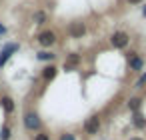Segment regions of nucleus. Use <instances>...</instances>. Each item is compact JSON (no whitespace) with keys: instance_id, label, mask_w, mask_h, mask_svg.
I'll return each mask as SVG.
<instances>
[{"instance_id":"obj_15","label":"nucleus","mask_w":146,"mask_h":140,"mask_svg":"<svg viewBox=\"0 0 146 140\" xmlns=\"http://www.w3.org/2000/svg\"><path fill=\"white\" fill-rule=\"evenodd\" d=\"M12 134H10V126H2V130H0V140H8Z\"/></svg>"},{"instance_id":"obj_22","label":"nucleus","mask_w":146,"mask_h":140,"mask_svg":"<svg viewBox=\"0 0 146 140\" xmlns=\"http://www.w3.org/2000/svg\"><path fill=\"white\" fill-rule=\"evenodd\" d=\"M130 140H142V138H138V136H134V138H130Z\"/></svg>"},{"instance_id":"obj_9","label":"nucleus","mask_w":146,"mask_h":140,"mask_svg":"<svg viewBox=\"0 0 146 140\" xmlns=\"http://www.w3.org/2000/svg\"><path fill=\"white\" fill-rule=\"evenodd\" d=\"M0 104H2V108H4L6 114H12L14 112V100L10 96H2V98H0Z\"/></svg>"},{"instance_id":"obj_13","label":"nucleus","mask_w":146,"mask_h":140,"mask_svg":"<svg viewBox=\"0 0 146 140\" xmlns=\"http://www.w3.org/2000/svg\"><path fill=\"white\" fill-rule=\"evenodd\" d=\"M32 18H34V24H44V22H46V12H42V10H36Z\"/></svg>"},{"instance_id":"obj_17","label":"nucleus","mask_w":146,"mask_h":140,"mask_svg":"<svg viewBox=\"0 0 146 140\" xmlns=\"http://www.w3.org/2000/svg\"><path fill=\"white\" fill-rule=\"evenodd\" d=\"M34 140H50V134H48V132H38V134L34 136Z\"/></svg>"},{"instance_id":"obj_1","label":"nucleus","mask_w":146,"mask_h":140,"mask_svg":"<svg viewBox=\"0 0 146 140\" xmlns=\"http://www.w3.org/2000/svg\"><path fill=\"white\" fill-rule=\"evenodd\" d=\"M24 126H26V130H30V132H38L40 126H42V120H40V116H38L36 112L28 110V112L24 114Z\"/></svg>"},{"instance_id":"obj_7","label":"nucleus","mask_w":146,"mask_h":140,"mask_svg":"<svg viewBox=\"0 0 146 140\" xmlns=\"http://www.w3.org/2000/svg\"><path fill=\"white\" fill-rule=\"evenodd\" d=\"M128 64H130V70H134V72H140L144 68V60L140 56H136V54H130L128 56Z\"/></svg>"},{"instance_id":"obj_20","label":"nucleus","mask_w":146,"mask_h":140,"mask_svg":"<svg viewBox=\"0 0 146 140\" xmlns=\"http://www.w3.org/2000/svg\"><path fill=\"white\" fill-rule=\"evenodd\" d=\"M4 32H6V28H4L2 24H0V34H4Z\"/></svg>"},{"instance_id":"obj_2","label":"nucleus","mask_w":146,"mask_h":140,"mask_svg":"<svg viewBox=\"0 0 146 140\" xmlns=\"http://www.w3.org/2000/svg\"><path fill=\"white\" fill-rule=\"evenodd\" d=\"M38 44L40 46H44V48H50L52 44H56V32H52V30H44V32H40L38 34Z\"/></svg>"},{"instance_id":"obj_19","label":"nucleus","mask_w":146,"mask_h":140,"mask_svg":"<svg viewBox=\"0 0 146 140\" xmlns=\"http://www.w3.org/2000/svg\"><path fill=\"white\" fill-rule=\"evenodd\" d=\"M130 4H138V2H142V0H128Z\"/></svg>"},{"instance_id":"obj_6","label":"nucleus","mask_w":146,"mask_h":140,"mask_svg":"<svg viewBox=\"0 0 146 140\" xmlns=\"http://www.w3.org/2000/svg\"><path fill=\"white\" fill-rule=\"evenodd\" d=\"M16 50H18V44H6V46L2 48V52H0V68L8 62V58H10L12 52H16Z\"/></svg>"},{"instance_id":"obj_11","label":"nucleus","mask_w":146,"mask_h":140,"mask_svg":"<svg viewBox=\"0 0 146 140\" xmlns=\"http://www.w3.org/2000/svg\"><path fill=\"white\" fill-rule=\"evenodd\" d=\"M132 124H134L138 130H142V128H146V118H144V116L136 110V112L132 114Z\"/></svg>"},{"instance_id":"obj_5","label":"nucleus","mask_w":146,"mask_h":140,"mask_svg":"<svg viewBox=\"0 0 146 140\" xmlns=\"http://www.w3.org/2000/svg\"><path fill=\"white\" fill-rule=\"evenodd\" d=\"M68 34H70V38H82V36L86 34V26H84L82 22H70Z\"/></svg>"},{"instance_id":"obj_21","label":"nucleus","mask_w":146,"mask_h":140,"mask_svg":"<svg viewBox=\"0 0 146 140\" xmlns=\"http://www.w3.org/2000/svg\"><path fill=\"white\" fill-rule=\"evenodd\" d=\"M142 14H144V16H146V6H144V8H142Z\"/></svg>"},{"instance_id":"obj_3","label":"nucleus","mask_w":146,"mask_h":140,"mask_svg":"<svg viewBox=\"0 0 146 140\" xmlns=\"http://www.w3.org/2000/svg\"><path fill=\"white\" fill-rule=\"evenodd\" d=\"M128 40H130V36H128L126 32H122V30H118V32H114V34L110 36V44H112L114 48H126Z\"/></svg>"},{"instance_id":"obj_10","label":"nucleus","mask_w":146,"mask_h":140,"mask_svg":"<svg viewBox=\"0 0 146 140\" xmlns=\"http://www.w3.org/2000/svg\"><path fill=\"white\" fill-rule=\"evenodd\" d=\"M56 72H58V70H56V66H52V64H50V66L42 68V78H44L46 82H50V80H54V78H56Z\"/></svg>"},{"instance_id":"obj_16","label":"nucleus","mask_w":146,"mask_h":140,"mask_svg":"<svg viewBox=\"0 0 146 140\" xmlns=\"http://www.w3.org/2000/svg\"><path fill=\"white\" fill-rule=\"evenodd\" d=\"M144 84H146V72H142L140 78L136 80V88H144Z\"/></svg>"},{"instance_id":"obj_12","label":"nucleus","mask_w":146,"mask_h":140,"mask_svg":"<svg viewBox=\"0 0 146 140\" xmlns=\"http://www.w3.org/2000/svg\"><path fill=\"white\" fill-rule=\"evenodd\" d=\"M36 58H38L40 62H52V60L56 58V54H52L50 50H42V52L36 54Z\"/></svg>"},{"instance_id":"obj_14","label":"nucleus","mask_w":146,"mask_h":140,"mask_svg":"<svg viewBox=\"0 0 146 140\" xmlns=\"http://www.w3.org/2000/svg\"><path fill=\"white\" fill-rule=\"evenodd\" d=\"M128 108H130L132 112H136V110L140 108V98H136V96L130 98V100H128Z\"/></svg>"},{"instance_id":"obj_18","label":"nucleus","mask_w":146,"mask_h":140,"mask_svg":"<svg viewBox=\"0 0 146 140\" xmlns=\"http://www.w3.org/2000/svg\"><path fill=\"white\" fill-rule=\"evenodd\" d=\"M60 140H76V136L72 132H64V134H60Z\"/></svg>"},{"instance_id":"obj_4","label":"nucleus","mask_w":146,"mask_h":140,"mask_svg":"<svg viewBox=\"0 0 146 140\" xmlns=\"http://www.w3.org/2000/svg\"><path fill=\"white\" fill-rule=\"evenodd\" d=\"M98 130H100V118L98 116H90L84 122V132L90 134V136H94V134H98Z\"/></svg>"},{"instance_id":"obj_8","label":"nucleus","mask_w":146,"mask_h":140,"mask_svg":"<svg viewBox=\"0 0 146 140\" xmlns=\"http://www.w3.org/2000/svg\"><path fill=\"white\" fill-rule=\"evenodd\" d=\"M78 64H80V56H78L76 52L68 54V56H66V60H64V68H66V70H74Z\"/></svg>"}]
</instances>
